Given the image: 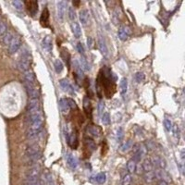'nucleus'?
<instances>
[{"label": "nucleus", "mask_w": 185, "mask_h": 185, "mask_svg": "<svg viewBox=\"0 0 185 185\" xmlns=\"http://www.w3.org/2000/svg\"><path fill=\"white\" fill-rule=\"evenodd\" d=\"M44 125V116L37 117L29 120V128L27 132L28 139H33L40 133Z\"/></svg>", "instance_id": "obj_1"}, {"label": "nucleus", "mask_w": 185, "mask_h": 185, "mask_svg": "<svg viewBox=\"0 0 185 185\" xmlns=\"http://www.w3.org/2000/svg\"><path fill=\"white\" fill-rule=\"evenodd\" d=\"M32 59L31 51L28 48H24L22 51L20 59L18 60V67L21 71L25 73L30 70L31 66H32Z\"/></svg>", "instance_id": "obj_2"}, {"label": "nucleus", "mask_w": 185, "mask_h": 185, "mask_svg": "<svg viewBox=\"0 0 185 185\" xmlns=\"http://www.w3.org/2000/svg\"><path fill=\"white\" fill-rule=\"evenodd\" d=\"M24 85L26 88V91L28 92V96L30 99H38L40 96L39 88L37 86V82H24Z\"/></svg>", "instance_id": "obj_3"}, {"label": "nucleus", "mask_w": 185, "mask_h": 185, "mask_svg": "<svg viewBox=\"0 0 185 185\" xmlns=\"http://www.w3.org/2000/svg\"><path fill=\"white\" fill-rule=\"evenodd\" d=\"M22 45V41L21 39V37L18 36V35H14L13 38L11 39V41L9 43V45H8V54L13 55V54L17 53L18 51V49L21 48Z\"/></svg>", "instance_id": "obj_4"}, {"label": "nucleus", "mask_w": 185, "mask_h": 185, "mask_svg": "<svg viewBox=\"0 0 185 185\" xmlns=\"http://www.w3.org/2000/svg\"><path fill=\"white\" fill-rule=\"evenodd\" d=\"M26 156L29 162H36L41 157V152L36 146H30L26 151Z\"/></svg>", "instance_id": "obj_5"}, {"label": "nucleus", "mask_w": 185, "mask_h": 185, "mask_svg": "<svg viewBox=\"0 0 185 185\" xmlns=\"http://www.w3.org/2000/svg\"><path fill=\"white\" fill-rule=\"evenodd\" d=\"M59 84H60V86H61V88L63 89L64 92H68V94H69V95H74V94H75L74 88L72 87V85L70 84V82L67 79H61L59 81Z\"/></svg>", "instance_id": "obj_6"}, {"label": "nucleus", "mask_w": 185, "mask_h": 185, "mask_svg": "<svg viewBox=\"0 0 185 185\" xmlns=\"http://www.w3.org/2000/svg\"><path fill=\"white\" fill-rule=\"evenodd\" d=\"M58 17L60 22H63L65 13H66V8H67V2L65 1H59L58 2Z\"/></svg>", "instance_id": "obj_7"}, {"label": "nucleus", "mask_w": 185, "mask_h": 185, "mask_svg": "<svg viewBox=\"0 0 185 185\" xmlns=\"http://www.w3.org/2000/svg\"><path fill=\"white\" fill-rule=\"evenodd\" d=\"M25 6L29 11V13L34 17L37 13V11H38V3H37L36 1H26L25 3Z\"/></svg>", "instance_id": "obj_8"}, {"label": "nucleus", "mask_w": 185, "mask_h": 185, "mask_svg": "<svg viewBox=\"0 0 185 185\" xmlns=\"http://www.w3.org/2000/svg\"><path fill=\"white\" fill-rule=\"evenodd\" d=\"M130 34H131V31H130L129 27H126V26H121L118 32V36L121 41L128 40Z\"/></svg>", "instance_id": "obj_9"}, {"label": "nucleus", "mask_w": 185, "mask_h": 185, "mask_svg": "<svg viewBox=\"0 0 185 185\" xmlns=\"http://www.w3.org/2000/svg\"><path fill=\"white\" fill-rule=\"evenodd\" d=\"M42 45H43V48H44L47 53H51V52H52L53 42H52V39H51V37H50L49 35L45 36V38L43 39Z\"/></svg>", "instance_id": "obj_10"}, {"label": "nucleus", "mask_w": 185, "mask_h": 185, "mask_svg": "<svg viewBox=\"0 0 185 185\" xmlns=\"http://www.w3.org/2000/svg\"><path fill=\"white\" fill-rule=\"evenodd\" d=\"M98 46H99V50L101 51L102 55L104 56L105 58L107 57V54H108V49H107V46L106 45V42H105V39L103 38V36H99L98 38Z\"/></svg>", "instance_id": "obj_11"}, {"label": "nucleus", "mask_w": 185, "mask_h": 185, "mask_svg": "<svg viewBox=\"0 0 185 185\" xmlns=\"http://www.w3.org/2000/svg\"><path fill=\"white\" fill-rule=\"evenodd\" d=\"M40 22L44 27H49V11L47 8H45L40 18Z\"/></svg>", "instance_id": "obj_12"}, {"label": "nucleus", "mask_w": 185, "mask_h": 185, "mask_svg": "<svg viewBox=\"0 0 185 185\" xmlns=\"http://www.w3.org/2000/svg\"><path fill=\"white\" fill-rule=\"evenodd\" d=\"M70 26H71L72 33L74 34V36H75L76 38H80V37H82V30H81V27H80L78 22L74 21L73 22H71Z\"/></svg>", "instance_id": "obj_13"}, {"label": "nucleus", "mask_w": 185, "mask_h": 185, "mask_svg": "<svg viewBox=\"0 0 185 185\" xmlns=\"http://www.w3.org/2000/svg\"><path fill=\"white\" fill-rule=\"evenodd\" d=\"M59 107H60V110H61L62 113L66 114L69 112V109H70V106H69L68 98H61L59 100Z\"/></svg>", "instance_id": "obj_14"}, {"label": "nucleus", "mask_w": 185, "mask_h": 185, "mask_svg": "<svg viewBox=\"0 0 185 185\" xmlns=\"http://www.w3.org/2000/svg\"><path fill=\"white\" fill-rule=\"evenodd\" d=\"M79 18H80V21H81L82 24L86 25L89 22V18H90L88 10L87 9H82L79 13Z\"/></svg>", "instance_id": "obj_15"}, {"label": "nucleus", "mask_w": 185, "mask_h": 185, "mask_svg": "<svg viewBox=\"0 0 185 185\" xmlns=\"http://www.w3.org/2000/svg\"><path fill=\"white\" fill-rule=\"evenodd\" d=\"M66 159H67V163L68 165L70 166L72 170H75L78 166V162L76 160V158L74 157L71 154H67L66 155Z\"/></svg>", "instance_id": "obj_16"}, {"label": "nucleus", "mask_w": 185, "mask_h": 185, "mask_svg": "<svg viewBox=\"0 0 185 185\" xmlns=\"http://www.w3.org/2000/svg\"><path fill=\"white\" fill-rule=\"evenodd\" d=\"M13 36H14V34H13L11 32H6L2 35V37H1V42H2V44H3L4 45L8 46V45H9L11 39L13 38Z\"/></svg>", "instance_id": "obj_17"}, {"label": "nucleus", "mask_w": 185, "mask_h": 185, "mask_svg": "<svg viewBox=\"0 0 185 185\" xmlns=\"http://www.w3.org/2000/svg\"><path fill=\"white\" fill-rule=\"evenodd\" d=\"M143 170L145 171V173L147 172H152L153 169H154V165L152 163V161L150 159H145L144 162L143 163Z\"/></svg>", "instance_id": "obj_18"}, {"label": "nucleus", "mask_w": 185, "mask_h": 185, "mask_svg": "<svg viewBox=\"0 0 185 185\" xmlns=\"http://www.w3.org/2000/svg\"><path fill=\"white\" fill-rule=\"evenodd\" d=\"M54 67H55V70L57 73H61L63 71L64 66L63 63L60 59H56L54 62Z\"/></svg>", "instance_id": "obj_19"}, {"label": "nucleus", "mask_w": 185, "mask_h": 185, "mask_svg": "<svg viewBox=\"0 0 185 185\" xmlns=\"http://www.w3.org/2000/svg\"><path fill=\"white\" fill-rule=\"evenodd\" d=\"M119 87H120V94L121 95H125L126 92H127V89H128V82H127L126 78H122L121 79Z\"/></svg>", "instance_id": "obj_20"}, {"label": "nucleus", "mask_w": 185, "mask_h": 185, "mask_svg": "<svg viewBox=\"0 0 185 185\" xmlns=\"http://www.w3.org/2000/svg\"><path fill=\"white\" fill-rule=\"evenodd\" d=\"M136 166H137L136 162L133 159H131L127 164V170H129L130 173H133L136 170Z\"/></svg>", "instance_id": "obj_21"}, {"label": "nucleus", "mask_w": 185, "mask_h": 185, "mask_svg": "<svg viewBox=\"0 0 185 185\" xmlns=\"http://www.w3.org/2000/svg\"><path fill=\"white\" fill-rule=\"evenodd\" d=\"M78 64H79L80 68H81L82 70H89V69H90L89 65H88V63H87L86 59H85L83 57H82V58L80 59V60H79Z\"/></svg>", "instance_id": "obj_22"}, {"label": "nucleus", "mask_w": 185, "mask_h": 185, "mask_svg": "<svg viewBox=\"0 0 185 185\" xmlns=\"http://www.w3.org/2000/svg\"><path fill=\"white\" fill-rule=\"evenodd\" d=\"M83 107H84V110L86 111L87 113H91L92 111V106H91V102L90 100L87 98V97H84L83 99Z\"/></svg>", "instance_id": "obj_23"}, {"label": "nucleus", "mask_w": 185, "mask_h": 185, "mask_svg": "<svg viewBox=\"0 0 185 185\" xmlns=\"http://www.w3.org/2000/svg\"><path fill=\"white\" fill-rule=\"evenodd\" d=\"M164 126H165L166 131L170 132L172 130V122H171V120L169 119H164Z\"/></svg>", "instance_id": "obj_24"}, {"label": "nucleus", "mask_w": 185, "mask_h": 185, "mask_svg": "<svg viewBox=\"0 0 185 185\" xmlns=\"http://www.w3.org/2000/svg\"><path fill=\"white\" fill-rule=\"evenodd\" d=\"M12 5L18 10H22L23 8V3L22 1H18V0H15V1H12Z\"/></svg>", "instance_id": "obj_25"}, {"label": "nucleus", "mask_w": 185, "mask_h": 185, "mask_svg": "<svg viewBox=\"0 0 185 185\" xmlns=\"http://www.w3.org/2000/svg\"><path fill=\"white\" fill-rule=\"evenodd\" d=\"M68 14H69V20H71V21H74V20H75V18H76V13H75V10H74L71 7L69 8Z\"/></svg>", "instance_id": "obj_26"}, {"label": "nucleus", "mask_w": 185, "mask_h": 185, "mask_svg": "<svg viewBox=\"0 0 185 185\" xmlns=\"http://www.w3.org/2000/svg\"><path fill=\"white\" fill-rule=\"evenodd\" d=\"M131 180H132L131 175H130V174H126V175L123 177L122 185H130V183H131Z\"/></svg>", "instance_id": "obj_27"}, {"label": "nucleus", "mask_w": 185, "mask_h": 185, "mask_svg": "<svg viewBox=\"0 0 185 185\" xmlns=\"http://www.w3.org/2000/svg\"><path fill=\"white\" fill-rule=\"evenodd\" d=\"M102 122L105 124V125H108L109 122H110V118H109V114L107 112L104 113V115L102 116Z\"/></svg>", "instance_id": "obj_28"}, {"label": "nucleus", "mask_w": 185, "mask_h": 185, "mask_svg": "<svg viewBox=\"0 0 185 185\" xmlns=\"http://www.w3.org/2000/svg\"><path fill=\"white\" fill-rule=\"evenodd\" d=\"M96 180L98 183H104L106 181V175L104 173H99L96 177Z\"/></svg>", "instance_id": "obj_29"}, {"label": "nucleus", "mask_w": 185, "mask_h": 185, "mask_svg": "<svg viewBox=\"0 0 185 185\" xmlns=\"http://www.w3.org/2000/svg\"><path fill=\"white\" fill-rule=\"evenodd\" d=\"M88 129H89V132H90L91 134L95 135V136L99 135V133H97V130H100L99 128H97V127H96V126H91V127H89Z\"/></svg>", "instance_id": "obj_30"}, {"label": "nucleus", "mask_w": 185, "mask_h": 185, "mask_svg": "<svg viewBox=\"0 0 185 185\" xmlns=\"http://www.w3.org/2000/svg\"><path fill=\"white\" fill-rule=\"evenodd\" d=\"M131 147H132V142H131V141H128L127 143H125L122 145L121 151H122V152H127Z\"/></svg>", "instance_id": "obj_31"}, {"label": "nucleus", "mask_w": 185, "mask_h": 185, "mask_svg": "<svg viewBox=\"0 0 185 185\" xmlns=\"http://www.w3.org/2000/svg\"><path fill=\"white\" fill-rule=\"evenodd\" d=\"M6 32H7V27H6L5 23L0 20V36H2Z\"/></svg>", "instance_id": "obj_32"}, {"label": "nucleus", "mask_w": 185, "mask_h": 185, "mask_svg": "<svg viewBox=\"0 0 185 185\" xmlns=\"http://www.w3.org/2000/svg\"><path fill=\"white\" fill-rule=\"evenodd\" d=\"M135 78H136V81L138 82H143L144 80V75H143V73H141V72H138V73H136Z\"/></svg>", "instance_id": "obj_33"}, {"label": "nucleus", "mask_w": 185, "mask_h": 185, "mask_svg": "<svg viewBox=\"0 0 185 185\" xmlns=\"http://www.w3.org/2000/svg\"><path fill=\"white\" fill-rule=\"evenodd\" d=\"M77 49H78V51H79V53H80L81 55L84 56V48H83L82 43H78V44H77Z\"/></svg>", "instance_id": "obj_34"}, {"label": "nucleus", "mask_w": 185, "mask_h": 185, "mask_svg": "<svg viewBox=\"0 0 185 185\" xmlns=\"http://www.w3.org/2000/svg\"><path fill=\"white\" fill-rule=\"evenodd\" d=\"M122 137H123V130L121 128H119L118 131V142H121Z\"/></svg>", "instance_id": "obj_35"}, {"label": "nucleus", "mask_w": 185, "mask_h": 185, "mask_svg": "<svg viewBox=\"0 0 185 185\" xmlns=\"http://www.w3.org/2000/svg\"><path fill=\"white\" fill-rule=\"evenodd\" d=\"M87 143H88L89 148H92V150L96 149V144H95L94 141H92V140H87Z\"/></svg>", "instance_id": "obj_36"}, {"label": "nucleus", "mask_w": 185, "mask_h": 185, "mask_svg": "<svg viewBox=\"0 0 185 185\" xmlns=\"http://www.w3.org/2000/svg\"><path fill=\"white\" fill-rule=\"evenodd\" d=\"M87 44H88V47L89 48H92V45H94V40H92V37H88Z\"/></svg>", "instance_id": "obj_37"}, {"label": "nucleus", "mask_w": 185, "mask_h": 185, "mask_svg": "<svg viewBox=\"0 0 185 185\" xmlns=\"http://www.w3.org/2000/svg\"><path fill=\"white\" fill-rule=\"evenodd\" d=\"M158 185H168L166 180H158Z\"/></svg>", "instance_id": "obj_38"}, {"label": "nucleus", "mask_w": 185, "mask_h": 185, "mask_svg": "<svg viewBox=\"0 0 185 185\" xmlns=\"http://www.w3.org/2000/svg\"><path fill=\"white\" fill-rule=\"evenodd\" d=\"M103 109H104V104L101 102V103L99 104V113H101V112H102Z\"/></svg>", "instance_id": "obj_39"}]
</instances>
